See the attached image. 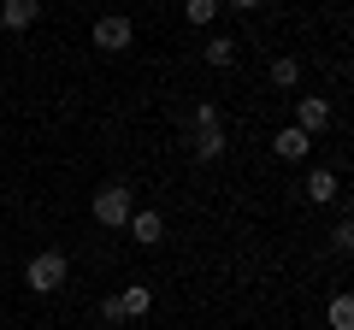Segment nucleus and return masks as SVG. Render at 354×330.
<instances>
[{
    "mask_svg": "<svg viewBox=\"0 0 354 330\" xmlns=\"http://www.w3.org/2000/svg\"><path fill=\"white\" fill-rule=\"evenodd\" d=\"M189 130H195V159H201V165L225 159L230 142H225V118H218V106H213V101H201V106L189 113Z\"/></svg>",
    "mask_w": 354,
    "mask_h": 330,
    "instance_id": "nucleus-1",
    "label": "nucleus"
},
{
    "mask_svg": "<svg viewBox=\"0 0 354 330\" xmlns=\"http://www.w3.org/2000/svg\"><path fill=\"white\" fill-rule=\"evenodd\" d=\"M130 213H136V189H130V183H101V189H95V224L124 230Z\"/></svg>",
    "mask_w": 354,
    "mask_h": 330,
    "instance_id": "nucleus-2",
    "label": "nucleus"
},
{
    "mask_svg": "<svg viewBox=\"0 0 354 330\" xmlns=\"http://www.w3.org/2000/svg\"><path fill=\"white\" fill-rule=\"evenodd\" d=\"M65 278H71V260H65L59 248H41V254H30V266H24V283H30L36 295L65 289Z\"/></svg>",
    "mask_w": 354,
    "mask_h": 330,
    "instance_id": "nucleus-3",
    "label": "nucleus"
},
{
    "mask_svg": "<svg viewBox=\"0 0 354 330\" xmlns=\"http://www.w3.org/2000/svg\"><path fill=\"white\" fill-rule=\"evenodd\" d=\"M88 41H95L101 53H124L130 41H136V24H130L124 12H106V18H95V36Z\"/></svg>",
    "mask_w": 354,
    "mask_h": 330,
    "instance_id": "nucleus-4",
    "label": "nucleus"
},
{
    "mask_svg": "<svg viewBox=\"0 0 354 330\" xmlns=\"http://www.w3.org/2000/svg\"><path fill=\"white\" fill-rule=\"evenodd\" d=\"M295 130H301L307 142H313L319 130H330V101L325 95H301V101H295Z\"/></svg>",
    "mask_w": 354,
    "mask_h": 330,
    "instance_id": "nucleus-5",
    "label": "nucleus"
},
{
    "mask_svg": "<svg viewBox=\"0 0 354 330\" xmlns=\"http://www.w3.org/2000/svg\"><path fill=\"white\" fill-rule=\"evenodd\" d=\"M124 230H130V242H136V248H160V242H165V218L153 213V206H136Z\"/></svg>",
    "mask_w": 354,
    "mask_h": 330,
    "instance_id": "nucleus-6",
    "label": "nucleus"
},
{
    "mask_svg": "<svg viewBox=\"0 0 354 330\" xmlns=\"http://www.w3.org/2000/svg\"><path fill=\"white\" fill-rule=\"evenodd\" d=\"M307 201H313V206L342 201V171H313V177H307Z\"/></svg>",
    "mask_w": 354,
    "mask_h": 330,
    "instance_id": "nucleus-7",
    "label": "nucleus"
},
{
    "mask_svg": "<svg viewBox=\"0 0 354 330\" xmlns=\"http://www.w3.org/2000/svg\"><path fill=\"white\" fill-rule=\"evenodd\" d=\"M41 18V0H6V6H0V24L6 30H30Z\"/></svg>",
    "mask_w": 354,
    "mask_h": 330,
    "instance_id": "nucleus-8",
    "label": "nucleus"
},
{
    "mask_svg": "<svg viewBox=\"0 0 354 330\" xmlns=\"http://www.w3.org/2000/svg\"><path fill=\"white\" fill-rule=\"evenodd\" d=\"M307 148H313V142H307L295 124H283L278 136H272V153H278V159H307Z\"/></svg>",
    "mask_w": 354,
    "mask_h": 330,
    "instance_id": "nucleus-9",
    "label": "nucleus"
},
{
    "mask_svg": "<svg viewBox=\"0 0 354 330\" xmlns=\"http://www.w3.org/2000/svg\"><path fill=\"white\" fill-rule=\"evenodd\" d=\"M201 59H207V65H218V71H225V65L236 59V36H207V41H201Z\"/></svg>",
    "mask_w": 354,
    "mask_h": 330,
    "instance_id": "nucleus-10",
    "label": "nucleus"
},
{
    "mask_svg": "<svg viewBox=\"0 0 354 330\" xmlns=\"http://www.w3.org/2000/svg\"><path fill=\"white\" fill-rule=\"evenodd\" d=\"M118 307H124V318H142V313H153V289H148V283H130V289L118 295Z\"/></svg>",
    "mask_w": 354,
    "mask_h": 330,
    "instance_id": "nucleus-11",
    "label": "nucleus"
},
{
    "mask_svg": "<svg viewBox=\"0 0 354 330\" xmlns=\"http://www.w3.org/2000/svg\"><path fill=\"white\" fill-rule=\"evenodd\" d=\"M325 324H330V330H354V301H348V295H330Z\"/></svg>",
    "mask_w": 354,
    "mask_h": 330,
    "instance_id": "nucleus-12",
    "label": "nucleus"
},
{
    "mask_svg": "<svg viewBox=\"0 0 354 330\" xmlns=\"http://www.w3.org/2000/svg\"><path fill=\"white\" fill-rule=\"evenodd\" d=\"M295 77H301V65H295L290 53H283V59H272V83H278V89H295Z\"/></svg>",
    "mask_w": 354,
    "mask_h": 330,
    "instance_id": "nucleus-13",
    "label": "nucleus"
},
{
    "mask_svg": "<svg viewBox=\"0 0 354 330\" xmlns=\"http://www.w3.org/2000/svg\"><path fill=\"white\" fill-rule=\"evenodd\" d=\"M330 248H337V254H348V248H354V218H348V213H342L337 230H330Z\"/></svg>",
    "mask_w": 354,
    "mask_h": 330,
    "instance_id": "nucleus-14",
    "label": "nucleus"
},
{
    "mask_svg": "<svg viewBox=\"0 0 354 330\" xmlns=\"http://www.w3.org/2000/svg\"><path fill=\"white\" fill-rule=\"evenodd\" d=\"M183 18H189V24H213L218 6H213V0H189V6H183Z\"/></svg>",
    "mask_w": 354,
    "mask_h": 330,
    "instance_id": "nucleus-15",
    "label": "nucleus"
},
{
    "mask_svg": "<svg viewBox=\"0 0 354 330\" xmlns=\"http://www.w3.org/2000/svg\"><path fill=\"white\" fill-rule=\"evenodd\" d=\"M101 318H106V324H124V307H118V295H106V301H101Z\"/></svg>",
    "mask_w": 354,
    "mask_h": 330,
    "instance_id": "nucleus-16",
    "label": "nucleus"
},
{
    "mask_svg": "<svg viewBox=\"0 0 354 330\" xmlns=\"http://www.w3.org/2000/svg\"><path fill=\"white\" fill-rule=\"evenodd\" d=\"M41 330H59V324H41Z\"/></svg>",
    "mask_w": 354,
    "mask_h": 330,
    "instance_id": "nucleus-17",
    "label": "nucleus"
}]
</instances>
